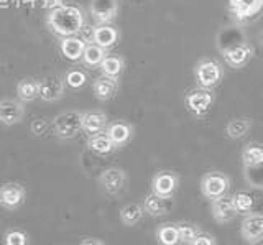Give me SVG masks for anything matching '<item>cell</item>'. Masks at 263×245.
<instances>
[{"label": "cell", "instance_id": "1", "mask_svg": "<svg viewBox=\"0 0 263 245\" xmlns=\"http://www.w3.org/2000/svg\"><path fill=\"white\" fill-rule=\"evenodd\" d=\"M46 25L53 35L60 38L78 36L86 25V18L78 5H58L46 15Z\"/></svg>", "mask_w": 263, "mask_h": 245}, {"label": "cell", "instance_id": "2", "mask_svg": "<svg viewBox=\"0 0 263 245\" xmlns=\"http://www.w3.org/2000/svg\"><path fill=\"white\" fill-rule=\"evenodd\" d=\"M217 46L220 50L222 60L227 66L232 69H242L250 63L253 56V48L243 36L238 35V31L226 30L217 38Z\"/></svg>", "mask_w": 263, "mask_h": 245}, {"label": "cell", "instance_id": "3", "mask_svg": "<svg viewBox=\"0 0 263 245\" xmlns=\"http://www.w3.org/2000/svg\"><path fill=\"white\" fill-rule=\"evenodd\" d=\"M193 74L197 86L212 91L224 79V66L214 58H202L194 64Z\"/></svg>", "mask_w": 263, "mask_h": 245}, {"label": "cell", "instance_id": "4", "mask_svg": "<svg viewBox=\"0 0 263 245\" xmlns=\"http://www.w3.org/2000/svg\"><path fill=\"white\" fill-rule=\"evenodd\" d=\"M230 187H232V179L222 171H208V173L202 175L199 181L201 194L208 201H214L229 194Z\"/></svg>", "mask_w": 263, "mask_h": 245}, {"label": "cell", "instance_id": "5", "mask_svg": "<svg viewBox=\"0 0 263 245\" xmlns=\"http://www.w3.org/2000/svg\"><path fill=\"white\" fill-rule=\"evenodd\" d=\"M214 99H216V97H214V92L211 89H204L197 86L194 89H189L184 94V105L193 117L201 120L209 114L214 104Z\"/></svg>", "mask_w": 263, "mask_h": 245}, {"label": "cell", "instance_id": "6", "mask_svg": "<svg viewBox=\"0 0 263 245\" xmlns=\"http://www.w3.org/2000/svg\"><path fill=\"white\" fill-rule=\"evenodd\" d=\"M53 134L61 140L78 137L82 132V112L79 110H64L58 114L53 120Z\"/></svg>", "mask_w": 263, "mask_h": 245}, {"label": "cell", "instance_id": "7", "mask_svg": "<svg viewBox=\"0 0 263 245\" xmlns=\"http://www.w3.org/2000/svg\"><path fill=\"white\" fill-rule=\"evenodd\" d=\"M128 184V175L125 169L119 166L105 168L101 175H99V186L102 191L109 196H119L127 190Z\"/></svg>", "mask_w": 263, "mask_h": 245}, {"label": "cell", "instance_id": "8", "mask_svg": "<svg viewBox=\"0 0 263 245\" xmlns=\"http://www.w3.org/2000/svg\"><path fill=\"white\" fill-rule=\"evenodd\" d=\"M179 187V176L171 169H160L152 178V193L173 199Z\"/></svg>", "mask_w": 263, "mask_h": 245}, {"label": "cell", "instance_id": "9", "mask_svg": "<svg viewBox=\"0 0 263 245\" xmlns=\"http://www.w3.org/2000/svg\"><path fill=\"white\" fill-rule=\"evenodd\" d=\"M229 10L238 23H250L263 10V0H229Z\"/></svg>", "mask_w": 263, "mask_h": 245}, {"label": "cell", "instance_id": "10", "mask_svg": "<svg viewBox=\"0 0 263 245\" xmlns=\"http://www.w3.org/2000/svg\"><path fill=\"white\" fill-rule=\"evenodd\" d=\"M240 237L249 245H258L263 242V214L261 212H250L242 217Z\"/></svg>", "mask_w": 263, "mask_h": 245}, {"label": "cell", "instance_id": "11", "mask_svg": "<svg viewBox=\"0 0 263 245\" xmlns=\"http://www.w3.org/2000/svg\"><path fill=\"white\" fill-rule=\"evenodd\" d=\"M119 0H90L89 13L97 25L112 23L119 15Z\"/></svg>", "mask_w": 263, "mask_h": 245}, {"label": "cell", "instance_id": "12", "mask_svg": "<svg viewBox=\"0 0 263 245\" xmlns=\"http://www.w3.org/2000/svg\"><path fill=\"white\" fill-rule=\"evenodd\" d=\"M27 198V190L23 184L8 181L0 186V208L5 211H16Z\"/></svg>", "mask_w": 263, "mask_h": 245}, {"label": "cell", "instance_id": "13", "mask_svg": "<svg viewBox=\"0 0 263 245\" xmlns=\"http://www.w3.org/2000/svg\"><path fill=\"white\" fill-rule=\"evenodd\" d=\"M211 216L217 224H229L237 217L232 194H226L222 198L211 201Z\"/></svg>", "mask_w": 263, "mask_h": 245}, {"label": "cell", "instance_id": "14", "mask_svg": "<svg viewBox=\"0 0 263 245\" xmlns=\"http://www.w3.org/2000/svg\"><path fill=\"white\" fill-rule=\"evenodd\" d=\"M23 116H25V107L20 99L7 97V99L0 101V124H4L7 127L16 125L23 120Z\"/></svg>", "mask_w": 263, "mask_h": 245}, {"label": "cell", "instance_id": "15", "mask_svg": "<svg viewBox=\"0 0 263 245\" xmlns=\"http://www.w3.org/2000/svg\"><path fill=\"white\" fill-rule=\"evenodd\" d=\"M105 134L115 145V148H122V146H125L132 140V137L135 134V128L125 120H114L107 124Z\"/></svg>", "mask_w": 263, "mask_h": 245}, {"label": "cell", "instance_id": "16", "mask_svg": "<svg viewBox=\"0 0 263 245\" xmlns=\"http://www.w3.org/2000/svg\"><path fill=\"white\" fill-rule=\"evenodd\" d=\"M143 211L146 216L150 217H161V216H166L173 211V206L175 202L173 199L168 198H161V196L155 194V193H148L143 199Z\"/></svg>", "mask_w": 263, "mask_h": 245}, {"label": "cell", "instance_id": "17", "mask_svg": "<svg viewBox=\"0 0 263 245\" xmlns=\"http://www.w3.org/2000/svg\"><path fill=\"white\" fill-rule=\"evenodd\" d=\"M66 83L58 76H48L40 81V99L45 102H56L64 96Z\"/></svg>", "mask_w": 263, "mask_h": 245}, {"label": "cell", "instance_id": "18", "mask_svg": "<svg viewBox=\"0 0 263 245\" xmlns=\"http://www.w3.org/2000/svg\"><path fill=\"white\" fill-rule=\"evenodd\" d=\"M109 124L105 112L102 110H87L82 112V132H86L89 137L105 132V127Z\"/></svg>", "mask_w": 263, "mask_h": 245}, {"label": "cell", "instance_id": "19", "mask_svg": "<svg viewBox=\"0 0 263 245\" xmlns=\"http://www.w3.org/2000/svg\"><path fill=\"white\" fill-rule=\"evenodd\" d=\"M119 38H120V31L115 27H112L110 23H107V25H97L92 30V43L99 45L104 50L114 48L119 43Z\"/></svg>", "mask_w": 263, "mask_h": 245}, {"label": "cell", "instance_id": "20", "mask_svg": "<svg viewBox=\"0 0 263 245\" xmlns=\"http://www.w3.org/2000/svg\"><path fill=\"white\" fill-rule=\"evenodd\" d=\"M84 48H86L84 40L79 36H68V38L60 40V51L68 61H72V63L81 61Z\"/></svg>", "mask_w": 263, "mask_h": 245}, {"label": "cell", "instance_id": "21", "mask_svg": "<svg viewBox=\"0 0 263 245\" xmlns=\"http://www.w3.org/2000/svg\"><path fill=\"white\" fill-rule=\"evenodd\" d=\"M242 166L245 169H255L263 166V143L249 142L242 148Z\"/></svg>", "mask_w": 263, "mask_h": 245}, {"label": "cell", "instance_id": "22", "mask_svg": "<svg viewBox=\"0 0 263 245\" xmlns=\"http://www.w3.org/2000/svg\"><path fill=\"white\" fill-rule=\"evenodd\" d=\"M92 91L99 101H110L119 91V79L109 76L97 78L92 83Z\"/></svg>", "mask_w": 263, "mask_h": 245}, {"label": "cell", "instance_id": "23", "mask_svg": "<svg viewBox=\"0 0 263 245\" xmlns=\"http://www.w3.org/2000/svg\"><path fill=\"white\" fill-rule=\"evenodd\" d=\"M253 127V120L250 117H237L226 124L224 134L229 140H240Z\"/></svg>", "mask_w": 263, "mask_h": 245}, {"label": "cell", "instance_id": "24", "mask_svg": "<svg viewBox=\"0 0 263 245\" xmlns=\"http://www.w3.org/2000/svg\"><path fill=\"white\" fill-rule=\"evenodd\" d=\"M87 148L94 155H99V157H107V155H110V153H114L115 150H117L110 138L107 137L105 132L90 135L87 138Z\"/></svg>", "mask_w": 263, "mask_h": 245}, {"label": "cell", "instance_id": "25", "mask_svg": "<svg viewBox=\"0 0 263 245\" xmlns=\"http://www.w3.org/2000/svg\"><path fill=\"white\" fill-rule=\"evenodd\" d=\"M16 96L22 102H31L40 97V81L35 78H25L16 84Z\"/></svg>", "mask_w": 263, "mask_h": 245}, {"label": "cell", "instance_id": "26", "mask_svg": "<svg viewBox=\"0 0 263 245\" xmlns=\"http://www.w3.org/2000/svg\"><path fill=\"white\" fill-rule=\"evenodd\" d=\"M156 242L160 245H179V232L176 222H166V224H160L155 231Z\"/></svg>", "mask_w": 263, "mask_h": 245}, {"label": "cell", "instance_id": "27", "mask_svg": "<svg viewBox=\"0 0 263 245\" xmlns=\"http://www.w3.org/2000/svg\"><path fill=\"white\" fill-rule=\"evenodd\" d=\"M99 68L102 71V76L119 79L123 69H125V61H123V58L119 54H105V58L102 60Z\"/></svg>", "mask_w": 263, "mask_h": 245}, {"label": "cell", "instance_id": "28", "mask_svg": "<svg viewBox=\"0 0 263 245\" xmlns=\"http://www.w3.org/2000/svg\"><path fill=\"white\" fill-rule=\"evenodd\" d=\"M120 222L127 227H135L140 220L143 219L145 216V211H143V206H140L137 202H130V204H125L122 209H120Z\"/></svg>", "mask_w": 263, "mask_h": 245}, {"label": "cell", "instance_id": "29", "mask_svg": "<svg viewBox=\"0 0 263 245\" xmlns=\"http://www.w3.org/2000/svg\"><path fill=\"white\" fill-rule=\"evenodd\" d=\"M105 54H107V50H104V48H101L96 43H87L84 48V53H82L81 61L87 68H97V66H101Z\"/></svg>", "mask_w": 263, "mask_h": 245}, {"label": "cell", "instance_id": "30", "mask_svg": "<svg viewBox=\"0 0 263 245\" xmlns=\"http://www.w3.org/2000/svg\"><path fill=\"white\" fill-rule=\"evenodd\" d=\"M234 198V206L237 211V216H247L250 212H255V198L247 191H237L232 194Z\"/></svg>", "mask_w": 263, "mask_h": 245}, {"label": "cell", "instance_id": "31", "mask_svg": "<svg viewBox=\"0 0 263 245\" xmlns=\"http://www.w3.org/2000/svg\"><path fill=\"white\" fill-rule=\"evenodd\" d=\"M178 227V232H179V240L181 243H186L189 245L197 235L202 232V229L194 224V222H189V220H181V222H176Z\"/></svg>", "mask_w": 263, "mask_h": 245}, {"label": "cell", "instance_id": "32", "mask_svg": "<svg viewBox=\"0 0 263 245\" xmlns=\"http://www.w3.org/2000/svg\"><path fill=\"white\" fill-rule=\"evenodd\" d=\"M30 235L23 229H8L4 234V245H28Z\"/></svg>", "mask_w": 263, "mask_h": 245}, {"label": "cell", "instance_id": "33", "mask_svg": "<svg viewBox=\"0 0 263 245\" xmlns=\"http://www.w3.org/2000/svg\"><path fill=\"white\" fill-rule=\"evenodd\" d=\"M64 83L66 86H69L71 89H79L87 83V74L79 68L69 69L64 74Z\"/></svg>", "mask_w": 263, "mask_h": 245}, {"label": "cell", "instance_id": "34", "mask_svg": "<svg viewBox=\"0 0 263 245\" xmlns=\"http://www.w3.org/2000/svg\"><path fill=\"white\" fill-rule=\"evenodd\" d=\"M189 245H217V240L212 234L202 231Z\"/></svg>", "mask_w": 263, "mask_h": 245}, {"label": "cell", "instance_id": "35", "mask_svg": "<svg viewBox=\"0 0 263 245\" xmlns=\"http://www.w3.org/2000/svg\"><path fill=\"white\" fill-rule=\"evenodd\" d=\"M46 130H48V124H46L45 120H41V119L35 120V122L31 124V132L35 134L36 137L45 135V134H46Z\"/></svg>", "mask_w": 263, "mask_h": 245}, {"label": "cell", "instance_id": "36", "mask_svg": "<svg viewBox=\"0 0 263 245\" xmlns=\"http://www.w3.org/2000/svg\"><path fill=\"white\" fill-rule=\"evenodd\" d=\"M79 245H105L101 239H96V237H86L82 239Z\"/></svg>", "mask_w": 263, "mask_h": 245}, {"label": "cell", "instance_id": "37", "mask_svg": "<svg viewBox=\"0 0 263 245\" xmlns=\"http://www.w3.org/2000/svg\"><path fill=\"white\" fill-rule=\"evenodd\" d=\"M63 2V0H45V5H51V7H58Z\"/></svg>", "mask_w": 263, "mask_h": 245}, {"label": "cell", "instance_id": "38", "mask_svg": "<svg viewBox=\"0 0 263 245\" xmlns=\"http://www.w3.org/2000/svg\"><path fill=\"white\" fill-rule=\"evenodd\" d=\"M260 43H261V46H263V30L260 31Z\"/></svg>", "mask_w": 263, "mask_h": 245}]
</instances>
